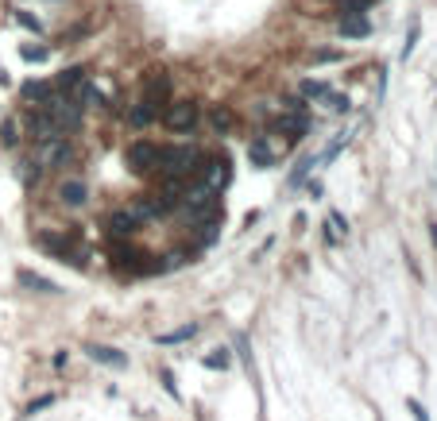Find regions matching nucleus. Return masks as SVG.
Returning a JSON list of instances; mask_svg holds the SVG:
<instances>
[{
    "instance_id": "393cba45",
    "label": "nucleus",
    "mask_w": 437,
    "mask_h": 421,
    "mask_svg": "<svg viewBox=\"0 0 437 421\" xmlns=\"http://www.w3.org/2000/svg\"><path fill=\"white\" fill-rule=\"evenodd\" d=\"M232 124H236V116L228 112V108H213V128H217V132H228Z\"/></svg>"
},
{
    "instance_id": "9b49d317",
    "label": "nucleus",
    "mask_w": 437,
    "mask_h": 421,
    "mask_svg": "<svg viewBox=\"0 0 437 421\" xmlns=\"http://www.w3.org/2000/svg\"><path fill=\"white\" fill-rule=\"evenodd\" d=\"M341 35H345V39H364V35H371V20L364 16V12L345 16V20H341Z\"/></svg>"
},
{
    "instance_id": "a211bd4d",
    "label": "nucleus",
    "mask_w": 437,
    "mask_h": 421,
    "mask_svg": "<svg viewBox=\"0 0 437 421\" xmlns=\"http://www.w3.org/2000/svg\"><path fill=\"white\" fill-rule=\"evenodd\" d=\"M51 93H54L51 82H27V85H24V97H27V101H47Z\"/></svg>"
},
{
    "instance_id": "72a5a7b5",
    "label": "nucleus",
    "mask_w": 437,
    "mask_h": 421,
    "mask_svg": "<svg viewBox=\"0 0 437 421\" xmlns=\"http://www.w3.org/2000/svg\"><path fill=\"white\" fill-rule=\"evenodd\" d=\"M24 166V182H31V178H39V163H20Z\"/></svg>"
},
{
    "instance_id": "4be33fe9",
    "label": "nucleus",
    "mask_w": 437,
    "mask_h": 421,
    "mask_svg": "<svg viewBox=\"0 0 437 421\" xmlns=\"http://www.w3.org/2000/svg\"><path fill=\"white\" fill-rule=\"evenodd\" d=\"M77 101H82V105H101V89H97V85H89V82H82V89H77Z\"/></svg>"
},
{
    "instance_id": "f03ea898",
    "label": "nucleus",
    "mask_w": 437,
    "mask_h": 421,
    "mask_svg": "<svg viewBox=\"0 0 437 421\" xmlns=\"http://www.w3.org/2000/svg\"><path fill=\"white\" fill-rule=\"evenodd\" d=\"M182 209L190 221H209V216H225V205H221V190L213 186H198V190H186L182 198Z\"/></svg>"
},
{
    "instance_id": "aec40b11",
    "label": "nucleus",
    "mask_w": 437,
    "mask_h": 421,
    "mask_svg": "<svg viewBox=\"0 0 437 421\" xmlns=\"http://www.w3.org/2000/svg\"><path fill=\"white\" fill-rule=\"evenodd\" d=\"M20 54H24V62H43V58L51 54V47H43V43H24Z\"/></svg>"
},
{
    "instance_id": "f8f14e48",
    "label": "nucleus",
    "mask_w": 437,
    "mask_h": 421,
    "mask_svg": "<svg viewBox=\"0 0 437 421\" xmlns=\"http://www.w3.org/2000/svg\"><path fill=\"white\" fill-rule=\"evenodd\" d=\"M59 198L66 201V205H85V198H89V186H85L82 178H70V182L59 186Z\"/></svg>"
},
{
    "instance_id": "bb28decb",
    "label": "nucleus",
    "mask_w": 437,
    "mask_h": 421,
    "mask_svg": "<svg viewBox=\"0 0 437 421\" xmlns=\"http://www.w3.org/2000/svg\"><path fill=\"white\" fill-rule=\"evenodd\" d=\"M54 402H59V398H54V394H43V398H35V402L31 406H27V418H35V413H39V410H47V406H54Z\"/></svg>"
},
{
    "instance_id": "7ed1b4c3",
    "label": "nucleus",
    "mask_w": 437,
    "mask_h": 421,
    "mask_svg": "<svg viewBox=\"0 0 437 421\" xmlns=\"http://www.w3.org/2000/svg\"><path fill=\"white\" fill-rule=\"evenodd\" d=\"M163 124H167L170 132H190V128L198 124V105H193V101H170L167 112H163Z\"/></svg>"
},
{
    "instance_id": "423d86ee",
    "label": "nucleus",
    "mask_w": 437,
    "mask_h": 421,
    "mask_svg": "<svg viewBox=\"0 0 437 421\" xmlns=\"http://www.w3.org/2000/svg\"><path fill=\"white\" fill-rule=\"evenodd\" d=\"M85 352H89L93 364H105V367H112V371H124V367H128V355L120 352V348H109V344H85Z\"/></svg>"
},
{
    "instance_id": "9d476101",
    "label": "nucleus",
    "mask_w": 437,
    "mask_h": 421,
    "mask_svg": "<svg viewBox=\"0 0 437 421\" xmlns=\"http://www.w3.org/2000/svg\"><path fill=\"white\" fill-rule=\"evenodd\" d=\"M306 128H310V116L306 112H283L275 120V132H290L298 140V135H306Z\"/></svg>"
},
{
    "instance_id": "f704fd0d",
    "label": "nucleus",
    "mask_w": 437,
    "mask_h": 421,
    "mask_svg": "<svg viewBox=\"0 0 437 421\" xmlns=\"http://www.w3.org/2000/svg\"><path fill=\"white\" fill-rule=\"evenodd\" d=\"M163 383H167V394L170 398H178V387H175V375L167 371V367H163Z\"/></svg>"
},
{
    "instance_id": "c85d7f7f",
    "label": "nucleus",
    "mask_w": 437,
    "mask_h": 421,
    "mask_svg": "<svg viewBox=\"0 0 437 421\" xmlns=\"http://www.w3.org/2000/svg\"><path fill=\"white\" fill-rule=\"evenodd\" d=\"M313 166H318V158H302V163H298V170H295V174H290V182H295V186H298V182H302V178H306V174H310V170H313Z\"/></svg>"
},
{
    "instance_id": "2eb2a0df",
    "label": "nucleus",
    "mask_w": 437,
    "mask_h": 421,
    "mask_svg": "<svg viewBox=\"0 0 437 421\" xmlns=\"http://www.w3.org/2000/svg\"><path fill=\"white\" fill-rule=\"evenodd\" d=\"M167 93H170V77L163 74V70H151V77H147V101L155 105V101H163Z\"/></svg>"
},
{
    "instance_id": "dca6fc26",
    "label": "nucleus",
    "mask_w": 437,
    "mask_h": 421,
    "mask_svg": "<svg viewBox=\"0 0 437 421\" xmlns=\"http://www.w3.org/2000/svg\"><path fill=\"white\" fill-rule=\"evenodd\" d=\"M82 82H85V66H70V70H62V74H59L54 89H59V93H70L74 85H82Z\"/></svg>"
},
{
    "instance_id": "ddd939ff",
    "label": "nucleus",
    "mask_w": 437,
    "mask_h": 421,
    "mask_svg": "<svg viewBox=\"0 0 437 421\" xmlns=\"http://www.w3.org/2000/svg\"><path fill=\"white\" fill-rule=\"evenodd\" d=\"M155 116H159V105H151V101L143 97L140 105H132V112H128V124H132V128H147Z\"/></svg>"
},
{
    "instance_id": "4468645a",
    "label": "nucleus",
    "mask_w": 437,
    "mask_h": 421,
    "mask_svg": "<svg viewBox=\"0 0 437 421\" xmlns=\"http://www.w3.org/2000/svg\"><path fill=\"white\" fill-rule=\"evenodd\" d=\"M16 282H20V286H27V290H39V294H59V282L43 279V274H35V271H20Z\"/></svg>"
},
{
    "instance_id": "0eeeda50",
    "label": "nucleus",
    "mask_w": 437,
    "mask_h": 421,
    "mask_svg": "<svg viewBox=\"0 0 437 421\" xmlns=\"http://www.w3.org/2000/svg\"><path fill=\"white\" fill-rule=\"evenodd\" d=\"M105 228H109L112 239H132L135 232H140V221L132 216V209H120V213H112L109 221H105Z\"/></svg>"
},
{
    "instance_id": "1a4fd4ad",
    "label": "nucleus",
    "mask_w": 437,
    "mask_h": 421,
    "mask_svg": "<svg viewBox=\"0 0 437 421\" xmlns=\"http://www.w3.org/2000/svg\"><path fill=\"white\" fill-rule=\"evenodd\" d=\"M248 158H252L255 170H267V166H275V151H271L267 135H255V140L248 143Z\"/></svg>"
},
{
    "instance_id": "412c9836",
    "label": "nucleus",
    "mask_w": 437,
    "mask_h": 421,
    "mask_svg": "<svg viewBox=\"0 0 437 421\" xmlns=\"http://www.w3.org/2000/svg\"><path fill=\"white\" fill-rule=\"evenodd\" d=\"M12 20H16V24H24L27 31H35V35L43 31V20H39V16H31V12H24V8H12Z\"/></svg>"
},
{
    "instance_id": "cd10ccee",
    "label": "nucleus",
    "mask_w": 437,
    "mask_h": 421,
    "mask_svg": "<svg viewBox=\"0 0 437 421\" xmlns=\"http://www.w3.org/2000/svg\"><path fill=\"white\" fill-rule=\"evenodd\" d=\"M418 31H422V27L414 24V27H410V35H406V43H403V50H399V58H403V62L414 54V43H418Z\"/></svg>"
},
{
    "instance_id": "2f4dec72",
    "label": "nucleus",
    "mask_w": 437,
    "mask_h": 421,
    "mask_svg": "<svg viewBox=\"0 0 437 421\" xmlns=\"http://www.w3.org/2000/svg\"><path fill=\"white\" fill-rule=\"evenodd\" d=\"M329 97V108H333V112H348V97H336V93H325Z\"/></svg>"
},
{
    "instance_id": "c9c22d12",
    "label": "nucleus",
    "mask_w": 437,
    "mask_h": 421,
    "mask_svg": "<svg viewBox=\"0 0 437 421\" xmlns=\"http://www.w3.org/2000/svg\"><path fill=\"white\" fill-rule=\"evenodd\" d=\"M336 58H341L336 50H318V54H313V62H336Z\"/></svg>"
},
{
    "instance_id": "b1692460",
    "label": "nucleus",
    "mask_w": 437,
    "mask_h": 421,
    "mask_svg": "<svg viewBox=\"0 0 437 421\" xmlns=\"http://www.w3.org/2000/svg\"><path fill=\"white\" fill-rule=\"evenodd\" d=\"M228 364H232V355H228V348H217L213 355H205V367H213V371H217V367L225 371Z\"/></svg>"
},
{
    "instance_id": "5701e85b",
    "label": "nucleus",
    "mask_w": 437,
    "mask_h": 421,
    "mask_svg": "<svg viewBox=\"0 0 437 421\" xmlns=\"http://www.w3.org/2000/svg\"><path fill=\"white\" fill-rule=\"evenodd\" d=\"M379 0H341V12L345 16H356V12H368V8H376Z\"/></svg>"
},
{
    "instance_id": "c756f323",
    "label": "nucleus",
    "mask_w": 437,
    "mask_h": 421,
    "mask_svg": "<svg viewBox=\"0 0 437 421\" xmlns=\"http://www.w3.org/2000/svg\"><path fill=\"white\" fill-rule=\"evenodd\" d=\"M406 410L414 413V421H429V413H426V406L418 402V398H406Z\"/></svg>"
},
{
    "instance_id": "7c9ffc66",
    "label": "nucleus",
    "mask_w": 437,
    "mask_h": 421,
    "mask_svg": "<svg viewBox=\"0 0 437 421\" xmlns=\"http://www.w3.org/2000/svg\"><path fill=\"white\" fill-rule=\"evenodd\" d=\"M0 143L4 147H16V124H0Z\"/></svg>"
},
{
    "instance_id": "f257e3e1",
    "label": "nucleus",
    "mask_w": 437,
    "mask_h": 421,
    "mask_svg": "<svg viewBox=\"0 0 437 421\" xmlns=\"http://www.w3.org/2000/svg\"><path fill=\"white\" fill-rule=\"evenodd\" d=\"M202 151L190 147V143H182V147H159V170L167 174V178H190V174L202 170Z\"/></svg>"
},
{
    "instance_id": "20e7f679",
    "label": "nucleus",
    "mask_w": 437,
    "mask_h": 421,
    "mask_svg": "<svg viewBox=\"0 0 437 421\" xmlns=\"http://www.w3.org/2000/svg\"><path fill=\"white\" fill-rule=\"evenodd\" d=\"M198 178H202V186L221 190V186L232 178V163H228V155H209V158H202V170H198Z\"/></svg>"
},
{
    "instance_id": "e433bc0d",
    "label": "nucleus",
    "mask_w": 437,
    "mask_h": 421,
    "mask_svg": "<svg viewBox=\"0 0 437 421\" xmlns=\"http://www.w3.org/2000/svg\"><path fill=\"white\" fill-rule=\"evenodd\" d=\"M429 236H434V244H437V221H434V224H429Z\"/></svg>"
},
{
    "instance_id": "f3484780",
    "label": "nucleus",
    "mask_w": 437,
    "mask_h": 421,
    "mask_svg": "<svg viewBox=\"0 0 437 421\" xmlns=\"http://www.w3.org/2000/svg\"><path fill=\"white\" fill-rule=\"evenodd\" d=\"M198 337V325H182V329H170L159 337V344H182V340H193Z\"/></svg>"
},
{
    "instance_id": "39448f33",
    "label": "nucleus",
    "mask_w": 437,
    "mask_h": 421,
    "mask_svg": "<svg viewBox=\"0 0 437 421\" xmlns=\"http://www.w3.org/2000/svg\"><path fill=\"white\" fill-rule=\"evenodd\" d=\"M128 166H132L135 174H147V170H155L159 166V147L155 143H147V140H140V143H132L128 147Z\"/></svg>"
},
{
    "instance_id": "a878e982",
    "label": "nucleus",
    "mask_w": 437,
    "mask_h": 421,
    "mask_svg": "<svg viewBox=\"0 0 437 421\" xmlns=\"http://www.w3.org/2000/svg\"><path fill=\"white\" fill-rule=\"evenodd\" d=\"M325 93H329L325 82H313V77H310V82H302V97H325Z\"/></svg>"
},
{
    "instance_id": "473e14b6",
    "label": "nucleus",
    "mask_w": 437,
    "mask_h": 421,
    "mask_svg": "<svg viewBox=\"0 0 437 421\" xmlns=\"http://www.w3.org/2000/svg\"><path fill=\"white\" fill-rule=\"evenodd\" d=\"M190 259H193V251H175L167 267H182V263H190Z\"/></svg>"
},
{
    "instance_id": "6ab92c4d",
    "label": "nucleus",
    "mask_w": 437,
    "mask_h": 421,
    "mask_svg": "<svg viewBox=\"0 0 437 421\" xmlns=\"http://www.w3.org/2000/svg\"><path fill=\"white\" fill-rule=\"evenodd\" d=\"M341 232H348V221L341 213H329V232H325V244H336Z\"/></svg>"
},
{
    "instance_id": "6e6552de",
    "label": "nucleus",
    "mask_w": 437,
    "mask_h": 421,
    "mask_svg": "<svg viewBox=\"0 0 437 421\" xmlns=\"http://www.w3.org/2000/svg\"><path fill=\"white\" fill-rule=\"evenodd\" d=\"M70 143H66V135H59V140H47L43 143V155H39V166H62V163H70Z\"/></svg>"
}]
</instances>
